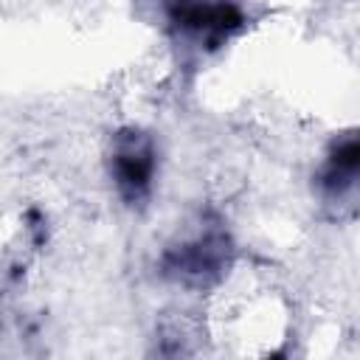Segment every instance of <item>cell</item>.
Returning a JSON list of instances; mask_svg holds the SVG:
<instances>
[{
	"mask_svg": "<svg viewBox=\"0 0 360 360\" xmlns=\"http://www.w3.org/2000/svg\"><path fill=\"white\" fill-rule=\"evenodd\" d=\"M155 172L152 146L141 135H124L118 138L115 155H112V174L118 183V191L127 200H141L149 191V180Z\"/></svg>",
	"mask_w": 360,
	"mask_h": 360,
	"instance_id": "1",
	"label": "cell"
},
{
	"mask_svg": "<svg viewBox=\"0 0 360 360\" xmlns=\"http://www.w3.org/2000/svg\"><path fill=\"white\" fill-rule=\"evenodd\" d=\"M360 177V135L340 141L329 160H326V172H323V183L332 191H343L349 183H354Z\"/></svg>",
	"mask_w": 360,
	"mask_h": 360,
	"instance_id": "2",
	"label": "cell"
}]
</instances>
